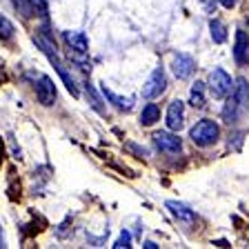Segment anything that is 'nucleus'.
I'll use <instances>...</instances> for the list:
<instances>
[{
    "label": "nucleus",
    "instance_id": "obj_1",
    "mask_svg": "<svg viewBox=\"0 0 249 249\" xmlns=\"http://www.w3.org/2000/svg\"><path fill=\"white\" fill-rule=\"evenodd\" d=\"M249 98V85L245 78H238L236 80V85H233L231 89V96L227 98V105L223 107V120L225 123H236V118H238V111L243 109V105L247 103Z\"/></svg>",
    "mask_w": 249,
    "mask_h": 249
},
{
    "label": "nucleus",
    "instance_id": "obj_2",
    "mask_svg": "<svg viewBox=\"0 0 249 249\" xmlns=\"http://www.w3.org/2000/svg\"><path fill=\"white\" fill-rule=\"evenodd\" d=\"M189 138H192V142L198 147H209L220 138V127H218V123H213V120L202 118L189 129Z\"/></svg>",
    "mask_w": 249,
    "mask_h": 249
},
{
    "label": "nucleus",
    "instance_id": "obj_3",
    "mask_svg": "<svg viewBox=\"0 0 249 249\" xmlns=\"http://www.w3.org/2000/svg\"><path fill=\"white\" fill-rule=\"evenodd\" d=\"M209 89H212V93L216 96V98H225V96H229L233 89V83H231V76H229L225 69L216 67L212 73H209Z\"/></svg>",
    "mask_w": 249,
    "mask_h": 249
},
{
    "label": "nucleus",
    "instance_id": "obj_4",
    "mask_svg": "<svg viewBox=\"0 0 249 249\" xmlns=\"http://www.w3.org/2000/svg\"><path fill=\"white\" fill-rule=\"evenodd\" d=\"M167 89V76H165V69L162 67H156L151 71V76L147 78L145 87H142V98L145 100H154L158 98L162 91Z\"/></svg>",
    "mask_w": 249,
    "mask_h": 249
},
{
    "label": "nucleus",
    "instance_id": "obj_5",
    "mask_svg": "<svg viewBox=\"0 0 249 249\" xmlns=\"http://www.w3.org/2000/svg\"><path fill=\"white\" fill-rule=\"evenodd\" d=\"M154 145L160 151H165V154H180L182 140L178 138L176 134H171V131H156L154 134Z\"/></svg>",
    "mask_w": 249,
    "mask_h": 249
},
{
    "label": "nucleus",
    "instance_id": "obj_6",
    "mask_svg": "<svg viewBox=\"0 0 249 249\" xmlns=\"http://www.w3.org/2000/svg\"><path fill=\"white\" fill-rule=\"evenodd\" d=\"M36 98L40 105L45 107H52L56 103V85L49 76H38V83H36Z\"/></svg>",
    "mask_w": 249,
    "mask_h": 249
},
{
    "label": "nucleus",
    "instance_id": "obj_7",
    "mask_svg": "<svg viewBox=\"0 0 249 249\" xmlns=\"http://www.w3.org/2000/svg\"><path fill=\"white\" fill-rule=\"evenodd\" d=\"M196 69V62H194L192 56H187V53H176L174 60H171V71L178 80H187V78L194 73Z\"/></svg>",
    "mask_w": 249,
    "mask_h": 249
},
{
    "label": "nucleus",
    "instance_id": "obj_8",
    "mask_svg": "<svg viewBox=\"0 0 249 249\" xmlns=\"http://www.w3.org/2000/svg\"><path fill=\"white\" fill-rule=\"evenodd\" d=\"M167 129L169 131H180L185 124V105L180 100H171V105L167 107Z\"/></svg>",
    "mask_w": 249,
    "mask_h": 249
},
{
    "label": "nucleus",
    "instance_id": "obj_9",
    "mask_svg": "<svg viewBox=\"0 0 249 249\" xmlns=\"http://www.w3.org/2000/svg\"><path fill=\"white\" fill-rule=\"evenodd\" d=\"M233 60L236 65H247L249 62V36L247 31L238 29L236 31V40H233Z\"/></svg>",
    "mask_w": 249,
    "mask_h": 249
},
{
    "label": "nucleus",
    "instance_id": "obj_10",
    "mask_svg": "<svg viewBox=\"0 0 249 249\" xmlns=\"http://www.w3.org/2000/svg\"><path fill=\"white\" fill-rule=\"evenodd\" d=\"M65 42L69 45V49H73L76 53L85 56L89 52V42H87V36H85V31H65L62 34Z\"/></svg>",
    "mask_w": 249,
    "mask_h": 249
},
{
    "label": "nucleus",
    "instance_id": "obj_11",
    "mask_svg": "<svg viewBox=\"0 0 249 249\" xmlns=\"http://www.w3.org/2000/svg\"><path fill=\"white\" fill-rule=\"evenodd\" d=\"M100 91H103V96L111 105H114L118 111H129V109L134 107V98H123V96H116L111 89H107V85H103V87H100Z\"/></svg>",
    "mask_w": 249,
    "mask_h": 249
},
{
    "label": "nucleus",
    "instance_id": "obj_12",
    "mask_svg": "<svg viewBox=\"0 0 249 249\" xmlns=\"http://www.w3.org/2000/svg\"><path fill=\"white\" fill-rule=\"evenodd\" d=\"M167 209H169L174 216L178 218V220H182V223H194L196 220V216H194V212L187 205H182V202H176V200H167Z\"/></svg>",
    "mask_w": 249,
    "mask_h": 249
},
{
    "label": "nucleus",
    "instance_id": "obj_13",
    "mask_svg": "<svg viewBox=\"0 0 249 249\" xmlns=\"http://www.w3.org/2000/svg\"><path fill=\"white\" fill-rule=\"evenodd\" d=\"M156 120H160V107L156 103H149L142 107V114H140V123L145 124V127H149V124H154Z\"/></svg>",
    "mask_w": 249,
    "mask_h": 249
},
{
    "label": "nucleus",
    "instance_id": "obj_14",
    "mask_svg": "<svg viewBox=\"0 0 249 249\" xmlns=\"http://www.w3.org/2000/svg\"><path fill=\"white\" fill-rule=\"evenodd\" d=\"M209 31H212V40L218 42V45H223L225 40H227V29H225V25L220 20H209Z\"/></svg>",
    "mask_w": 249,
    "mask_h": 249
},
{
    "label": "nucleus",
    "instance_id": "obj_15",
    "mask_svg": "<svg viewBox=\"0 0 249 249\" xmlns=\"http://www.w3.org/2000/svg\"><path fill=\"white\" fill-rule=\"evenodd\" d=\"M189 103L194 107H205V83H196L189 91Z\"/></svg>",
    "mask_w": 249,
    "mask_h": 249
},
{
    "label": "nucleus",
    "instance_id": "obj_16",
    "mask_svg": "<svg viewBox=\"0 0 249 249\" xmlns=\"http://www.w3.org/2000/svg\"><path fill=\"white\" fill-rule=\"evenodd\" d=\"M14 25H11L9 18H5V16H0V40H9L11 36H14Z\"/></svg>",
    "mask_w": 249,
    "mask_h": 249
},
{
    "label": "nucleus",
    "instance_id": "obj_17",
    "mask_svg": "<svg viewBox=\"0 0 249 249\" xmlns=\"http://www.w3.org/2000/svg\"><path fill=\"white\" fill-rule=\"evenodd\" d=\"M16 7H18V11H20L25 18H31L34 16V9H31V0H14Z\"/></svg>",
    "mask_w": 249,
    "mask_h": 249
},
{
    "label": "nucleus",
    "instance_id": "obj_18",
    "mask_svg": "<svg viewBox=\"0 0 249 249\" xmlns=\"http://www.w3.org/2000/svg\"><path fill=\"white\" fill-rule=\"evenodd\" d=\"M114 247L116 249H127V247H131V233L129 231H123V233H120V236H118V240H116V243H114Z\"/></svg>",
    "mask_w": 249,
    "mask_h": 249
},
{
    "label": "nucleus",
    "instance_id": "obj_19",
    "mask_svg": "<svg viewBox=\"0 0 249 249\" xmlns=\"http://www.w3.org/2000/svg\"><path fill=\"white\" fill-rule=\"evenodd\" d=\"M31 9H34V16H47V2L45 0H31Z\"/></svg>",
    "mask_w": 249,
    "mask_h": 249
},
{
    "label": "nucleus",
    "instance_id": "obj_20",
    "mask_svg": "<svg viewBox=\"0 0 249 249\" xmlns=\"http://www.w3.org/2000/svg\"><path fill=\"white\" fill-rule=\"evenodd\" d=\"M218 2H220V5H223L225 9H233V7H236V2H238V0H218Z\"/></svg>",
    "mask_w": 249,
    "mask_h": 249
},
{
    "label": "nucleus",
    "instance_id": "obj_21",
    "mask_svg": "<svg viewBox=\"0 0 249 249\" xmlns=\"http://www.w3.org/2000/svg\"><path fill=\"white\" fill-rule=\"evenodd\" d=\"M2 156H5V145H2V138H0V165H2Z\"/></svg>",
    "mask_w": 249,
    "mask_h": 249
},
{
    "label": "nucleus",
    "instance_id": "obj_22",
    "mask_svg": "<svg viewBox=\"0 0 249 249\" xmlns=\"http://www.w3.org/2000/svg\"><path fill=\"white\" fill-rule=\"evenodd\" d=\"M145 247H147V249H156V247H158V245H156V243H151V240H147V243H145Z\"/></svg>",
    "mask_w": 249,
    "mask_h": 249
},
{
    "label": "nucleus",
    "instance_id": "obj_23",
    "mask_svg": "<svg viewBox=\"0 0 249 249\" xmlns=\"http://www.w3.org/2000/svg\"><path fill=\"white\" fill-rule=\"evenodd\" d=\"M213 245H218V247H227V240H216Z\"/></svg>",
    "mask_w": 249,
    "mask_h": 249
}]
</instances>
